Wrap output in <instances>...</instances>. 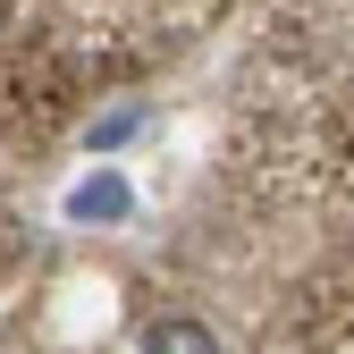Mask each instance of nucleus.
Here are the masks:
<instances>
[{
	"mask_svg": "<svg viewBox=\"0 0 354 354\" xmlns=\"http://www.w3.org/2000/svg\"><path fill=\"white\" fill-rule=\"evenodd\" d=\"M144 354H219V337L203 321H152L144 329Z\"/></svg>",
	"mask_w": 354,
	"mask_h": 354,
	"instance_id": "nucleus-1",
	"label": "nucleus"
},
{
	"mask_svg": "<svg viewBox=\"0 0 354 354\" xmlns=\"http://www.w3.org/2000/svg\"><path fill=\"white\" fill-rule=\"evenodd\" d=\"M93 211H102V219L127 211V186H118V177H102V186H84V194H76V219H93Z\"/></svg>",
	"mask_w": 354,
	"mask_h": 354,
	"instance_id": "nucleus-2",
	"label": "nucleus"
}]
</instances>
